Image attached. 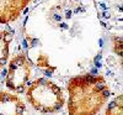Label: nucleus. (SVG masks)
Wrapping results in <instances>:
<instances>
[{
    "instance_id": "1",
    "label": "nucleus",
    "mask_w": 123,
    "mask_h": 115,
    "mask_svg": "<svg viewBox=\"0 0 123 115\" xmlns=\"http://www.w3.org/2000/svg\"><path fill=\"white\" fill-rule=\"evenodd\" d=\"M67 90L69 115H97L111 94L106 79L96 74H79L70 78Z\"/></svg>"
},
{
    "instance_id": "2",
    "label": "nucleus",
    "mask_w": 123,
    "mask_h": 115,
    "mask_svg": "<svg viewBox=\"0 0 123 115\" xmlns=\"http://www.w3.org/2000/svg\"><path fill=\"white\" fill-rule=\"evenodd\" d=\"M26 99L41 114H54L65 104L64 92L48 78H37L26 88Z\"/></svg>"
},
{
    "instance_id": "3",
    "label": "nucleus",
    "mask_w": 123,
    "mask_h": 115,
    "mask_svg": "<svg viewBox=\"0 0 123 115\" xmlns=\"http://www.w3.org/2000/svg\"><path fill=\"white\" fill-rule=\"evenodd\" d=\"M32 77V62L25 53L16 55L9 63L6 87L10 92L25 93Z\"/></svg>"
},
{
    "instance_id": "4",
    "label": "nucleus",
    "mask_w": 123,
    "mask_h": 115,
    "mask_svg": "<svg viewBox=\"0 0 123 115\" xmlns=\"http://www.w3.org/2000/svg\"><path fill=\"white\" fill-rule=\"evenodd\" d=\"M31 0H0V24H10L22 14Z\"/></svg>"
},
{
    "instance_id": "5",
    "label": "nucleus",
    "mask_w": 123,
    "mask_h": 115,
    "mask_svg": "<svg viewBox=\"0 0 123 115\" xmlns=\"http://www.w3.org/2000/svg\"><path fill=\"white\" fill-rule=\"evenodd\" d=\"M26 104L17 94L0 92V115H25Z\"/></svg>"
},
{
    "instance_id": "6",
    "label": "nucleus",
    "mask_w": 123,
    "mask_h": 115,
    "mask_svg": "<svg viewBox=\"0 0 123 115\" xmlns=\"http://www.w3.org/2000/svg\"><path fill=\"white\" fill-rule=\"evenodd\" d=\"M14 40V32L10 30L0 31V68H3L10 57V46Z\"/></svg>"
},
{
    "instance_id": "7",
    "label": "nucleus",
    "mask_w": 123,
    "mask_h": 115,
    "mask_svg": "<svg viewBox=\"0 0 123 115\" xmlns=\"http://www.w3.org/2000/svg\"><path fill=\"white\" fill-rule=\"evenodd\" d=\"M105 115H123V95L119 94L106 108Z\"/></svg>"
},
{
    "instance_id": "8",
    "label": "nucleus",
    "mask_w": 123,
    "mask_h": 115,
    "mask_svg": "<svg viewBox=\"0 0 123 115\" xmlns=\"http://www.w3.org/2000/svg\"><path fill=\"white\" fill-rule=\"evenodd\" d=\"M36 65H37L41 69L48 72L47 74H52V73L55 71V67L50 65L49 57H48V55H46V53H39V55H38V57H37V59H36Z\"/></svg>"
},
{
    "instance_id": "9",
    "label": "nucleus",
    "mask_w": 123,
    "mask_h": 115,
    "mask_svg": "<svg viewBox=\"0 0 123 115\" xmlns=\"http://www.w3.org/2000/svg\"><path fill=\"white\" fill-rule=\"evenodd\" d=\"M112 47H113L115 53L121 57V55H122V38L121 37H113V40H112Z\"/></svg>"
}]
</instances>
